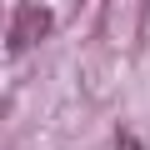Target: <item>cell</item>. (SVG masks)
I'll return each mask as SVG.
<instances>
[{"label": "cell", "instance_id": "6da1fadb", "mask_svg": "<svg viewBox=\"0 0 150 150\" xmlns=\"http://www.w3.org/2000/svg\"><path fill=\"white\" fill-rule=\"evenodd\" d=\"M50 30H55V15H50L45 5H35V0H25V5L15 10V20H10V50H30V45H40Z\"/></svg>", "mask_w": 150, "mask_h": 150}, {"label": "cell", "instance_id": "7a4b0ae2", "mask_svg": "<svg viewBox=\"0 0 150 150\" xmlns=\"http://www.w3.org/2000/svg\"><path fill=\"white\" fill-rule=\"evenodd\" d=\"M140 5H150V0H140Z\"/></svg>", "mask_w": 150, "mask_h": 150}]
</instances>
